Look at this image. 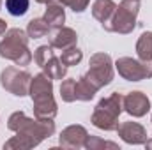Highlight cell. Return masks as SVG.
Wrapping results in <instances>:
<instances>
[{
  "label": "cell",
  "instance_id": "obj_1",
  "mask_svg": "<svg viewBox=\"0 0 152 150\" xmlns=\"http://www.w3.org/2000/svg\"><path fill=\"white\" fill-rule=\"evenodd\" d=\"M25 44H27V39L21 30H11L7 39L0 44V55L7 58H14L18 64H25L30 58L28 51L25 50Z\"/></svg>",
  "mask_w": 152,
  "mask_h": 150
},
{
  "label": "cell",
  "instance_id": "obj_2",
  "mask_svg": "<svg viewBox=\"0 0 152 150\" xmlns=\"http://www.w3.org/2000/svg\"><path fill=\"white\" fill-rule=\"evenodd\" d=\"M138 0H124L120 5V12L117 14L113 20V27L112 30H118V32H129L134 27V16L138 11Z\"/></svg>",
  "mask_w": 152,
  "mask_h": 150
},
{
  "label": "cell",
  "instance_id": "obj_3",
  "mask_svg": "<svg viewBox=\"0 0 152 150\" xmlns=\"http://www.w3.org/2000/svg\"><path fill=\"white\" fill-rule=\"evenodd\" d=\"M90 78H97L99 85L110 83V79H112V69H110V58L106 55H96L92 58Z\"/></svg>",
  "mask_w": 152,
  "mask_h": 150
},
{
  "label": "cell",
  "instance_id": "obj_4",
  "mask_svg": "<svg viewBox=\"0 0 152 150\" xmlns=\"http://www.w3.org/2000/svg\"><path fill=\"white\" fill-rule=\"evenodd\" d=\"M117 66H118V71H120V74L124 76V78H127V79H140V78H149L152 76V71L151 69H147V67H142L138 62H133V60H129V58H122V60H118L117 62Z\"/></svg>",
  "mask_w": 152,
  "mask_h": 150
},
{
  "label": "cell",
  "instance_id": "obj_5",
  "mask_svg": "<svg viewBox=\"0 0 152 150\" xmlns=\"http://www.w3.org/2000/svg\"><path fill=\"white\" fill-rule=\"evenodd\" d=\"M126 106H127V111L140 117L149 110V99L145 95H142L140 92H133L127 99H126Z\"/></svg>",
  "mask_w": 152,
  "mask_h": 150
},
{
  "label": "cell",
  "instance_id": "obj_6",
  "mask_svg": "<svg viewBox=\"0 0 152 150\" xmlns=\"http://www.w3.org/2000/svg\"><path fill=\"white\" fill-rule=\"evenodd\" d=\"M120 133H122L124 140H126V141H131V143H140V141L143 140V136H145L143 129H142L140 125H136V124H126V125L120 129Z\"/></svg>",
  "mask_w": 152,
  "mask_h": 150
},
{
  "label": "cell",
  "instance_id": "obj_7",
  "mask_svg": "<svg viewBox=\"0 0 152 150\" xmlns=\"http://www.w3.org/2000/svg\"><path fill=\"white\" fill-rule=\"evenodd\" d=\"M76 36L73 30H60V32H57L55 34V37H53V41H51V44L53 46H60V48H67V46H73L76 41Z\"/></svg>",
  "mask_w": 152,
  "mask_h": 150
},
{
  "label": "cell",
  "instance_id": "obj_8",
  "mask_svg": "<svg viewBox=\"0 0 152 150\" xmlns=\"http://www.w3.org/2000/svg\"><path fill=\"white\" fill-rule=\"evenodd\" d=\"M28 0H5V7L12 16H23L28 11Z\"/></svg>",
  "mask_w": 152,
  "mask_h": 150
},
{
  "label": "cell",
  "instance_id": "obj_9",
  "mask_svg": "<svg viewBox=\"0 0 152 150\" xmlns=\"http://www.w3.org/2000/svg\"><path fill=\"white\" fill-rule=\"evenodd\" d=\"M113 9H115V5H113L112 0H97L96 5H94V16H96L97 20L104 21V18H106Z\"/></svg>",
  "mask_w": 152,
  "mask_h": 150
},
{
  "label": "cell",
  "instance_id": "obj_10",
  "mask_svg": "<svg viewBox=\"0 0 152 150\" xmlns=\"http://www.w3.org/2000/svg\"><path fill=\"white\" fill-rule=\"evenodd\" d=\"M138 53L143 60L152 58V34H143L138 42Z\"/></svg>",
  "mask_w": 152,
  "mask_h": 150
},
{
  "label": "cell",
  "instance_id": "obj_11",
  "mask_svg": "<svg viewBox=\"0 0 152 150\" xmlns=\"http://www.w3.org/2000/svg\"><path fill=\"white\" fill-rule=\"evenodd\" d=\"M46 21L51 23V25H60L64 21V11L57 5H51L48 11H46Z\"/></svg>",
  "mask_w": 152,
  "mask_h": 150
},
{
  "label": "cell",
  "instance_id": "obj_12",
  "mask_svg": "<svg viewBox=\"0 0 152 150\" xmlns=\"http://www.w3.org/2000/svg\"><path fill=\"white\" fill-rule=\"evenodd\" d=\"M48 32V21L44 23L42 20H34L30 21V27H28V34L30 37H41Z\"/></svg>",
  "mask_w": 152,
  "mask_h": 150
},
{
  "label": "cell",
  "instance_id": "obj_13",
  "mask_svg": "<svg viewBox=\"0 0 152 150\" xmlns=\"http://www.w3.org/2000/svg\"><path fill=\"white\" fill-rule=\"evenodd\" d=\"M80 60H81V51L80 50H69V51H66L62 55V62L66 66H73V64L80 62Z\"/></svg>",
  "mask_w": 152,
  "mask_h": 150
},
{
  "label": "cell",
  "instance_id": "obj_14",
  "mask_svg": "<svg viewBox=\"0 0 152 150\" xmlns=\"http://www.w3.org/2000/svg\"><path fill=\"white\" fill-rule=\"evenodd\" d=\"M64 2H66L67 5H71L75 11H83L88 0H64Z\"/></svg>",
  "mask_w": 152,
  "mask_h": 150
},
{
  "label": "cell",
  "instance_id": "obj_15",
  "mask_svg": "<svg viewBox=\"0 0 152 150\" xmlns=\"http://www.w3.org/2000/svg\"><path fill=\"white\" fill-rule=\"evenodd\" d=\"M4 28H5V25H4V21H0V32H4Z\"/></svg>",
  "mask_w": 152,
  "mask_h": 150
}]
</instances>
